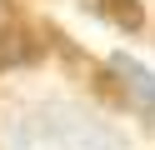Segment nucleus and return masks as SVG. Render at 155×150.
<instances>
[{"label": "nucleus", "instance_id": "obj_3", "mask_svg": "<svg viewBox=\"0 0 155 150\" xmlns=\"http://www.w3.org/2000/svg\"><path fill=\"white\" fill-rule=\"evenodd\" d=\"M85 5H90L100 20H110L115 30H125V35H135V30L145 25V5L140 0H85Z\"/></svg>", "mask_w": 155, "mask_h": 150}, {"label": "nucleus", "instance_id": "obj_1", "mask_svg": "<svg viewBox=\"0 0 155 150\" xmlns=\"http://www.w3.org/2000/svg\"><path fill=\"white\" fill-rule=\"evenodd\" d=\"M5 150H130V145H125V135L110 120L90 115L85 105L50 100V105L25 110L10 125Z\"/></svg>", "mask_w": 155, "mask_h": 150}, {"label": "nucleus", "instance_id": "obj_2", "mask_svg": "<svg viewBox=\"0 0 155 150\" xmlns=\"http://www.w3.org/2000/svg\"><path fill=\"white\" fill-rule=\"evenodd\" d=\"M110 75H115V85H120V95L130 100V110L155 125V70L145 65V60L115 50V55H110Z\"/></svg>", "mask_w": 155, "mask_h": 150}, {"label": "nucleus", "instance_id": "obj_4", "mask_svg": "<svg viewBox=\"0 0 155 150\" xmlns=\"http://www.w3.org/2000/svg\"><path fill=\"white\" fill-rule=\"evenodd\" d=\"M20 60H30V45H25L15 30H0V70L20 65Z\"/></svg>", "mask_w": 155, "mask_h": 150}]
</instances>
